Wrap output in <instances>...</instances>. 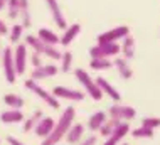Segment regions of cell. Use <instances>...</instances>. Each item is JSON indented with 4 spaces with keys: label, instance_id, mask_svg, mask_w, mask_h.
<instances>
[{
    "label": "cell",
    "instance_id": "obj_16",
    "mask_svg": "<svg viewBox=\"0 0 160 145\" xmlns=\"http://www.w3.org/2000/svg\"><path fill=\"white\" fill-rule=\"evenodd\" d=\"M22 120H24V113L20 110H15V108H10L7 111L0 113V122L2 123H19Z\"/></svg>",
    "mask_w": 160,
    "mask_h": 145
},
{
    "label": "cell",
    "instance_id": "obj_1",
    "mask_svg": "<svg viewBox=\"0 0 160 145\" xmlns=\"http://www.w3.org/2000/svg\"><path fill=\"white\" fill-rule=\"evenodd\" d=\"M74 115H76L74 106H68L66 110H64V113L61 115V118H59V122L54 125L52 132L44 138V142H42L41 145H58L64 137H66L68 130L71 128L72 122H74Z\"/></svg>",
    "mask_w": 160,
    "mask_h": 145
},
{
    "label": "cell",
    "instance_id": "obj_23",
    "mask_svg": "<svg viewBox=\"0 0 160 145\" xmlns=\"http://www.w3.org/2000/svg\"><path fill=\"white\" fill-rule=\"evenodd\" d=\"M123 54L127 59H132L133 56H135V39H133L132 36L125 37V42H123Z\"/></svg>",
    "mask_w": 160,
    "mask_h": 145
},
{
    "label": "cell",
    "instance_id": "obj_14",
    "mask_svg": "<svg viewBox=\"0 0 160 145\" xmlns=\"http://www.w3.org/2000/svg\"><path fill=\"white\" fill-rule=\"evenodd\" d=\"M83 135H84V127L81 123H74V125H71V128L68 130L66 142L72 143V145H78L81 140H83Z\"/></svg>",
    "mask_w": 160,
    "mask_h": 145
},
{
    "label": "cell",
    "instance_id": "obj_9",
    "mask_svg": "<svg viewBox=\"0 0 160 145\" xmlns=\"http://www.w3.org/2000/svg\"><path fill=\"white\" fill-rule=\"evenodd\" d=\"M54 96H59V98H66V100H72V101H83L84 100V93L78 90H69L66 86H56L52 90Z\"/></svg>",
    "mask_w": 160,
    "mask_h": 145
},
{
    "label": "cell",
    "instance_id": "obj_21",
    "mask_svg": "<svg viewBox=\"0 0 160 145\" xmlns=\"http://www.w3.org/2000/svg\"><path fill=\"white\" fill-rule=\"evenodd\" d=\"M115 66L118 68L120 76H122L123 80H130V78L133 76V71H132V68L128 66V61L127 59H116L115 61Z\"/></svg>",
    "mask_w": 160,
    "mask_h": 145
},
{
    "label": "cell",
    "instance_id": "obj_38",
    "mask_svg": "<svg viewBox=\"0 0 160 145\" xmlns=\"http://www.w3.org/2000/svg\"><path fill=\"white\" fill-rule=\"evenodd\" d=\"M7 2H8V0H0V10H2V8H5Z\"/></svg>",
    "mask_w": 160,
    "mask_h": 145
},
{
    "label": "cell",
    "instance_id": "obj_32",
    "mask_svg": "<svg viewBox=\"0 0 160 145\" xmlns=\"http://www.w3.org/2000/svg\"><path fill=\"white\" fill-rule=\"evenodd\" d=\"M142 127H147V128H157L160 127V118L157 117H145L143 120H142Z\"/></svg>",
    "mask_w": 160,
    "mask_h": 145
},
{
    "label": "cell",
    "instance_id": "obj_33",
    "mask_svg": "<svg viewBox=\"0 0 160 145\" xmlns=\"http://www.w3.org/2000/svg\"><path fill=\"white\" fill-rule=\"evenodd\" d=\"M44 56H49L51 59H61V52H59L58 49H56V46H46L44 52H42Z\"/></svg>",
    "mask_w": 160,
    "mask_h": 145
},
{
    "label": "cell",
    "instance_id": "obj_18",
    "mask_svg": "<svg viewBox=\"0 0 160 145\" xmlns=\"http://www.w3.org/2000/svg\"><path fill=\"white\" fill-rule=\"evenodd\" d=\"M79 30H81V25L79 24H72L71 27H68L66 32H64V36H62V39H59L61 44H62V46H69V44L72 42V39L79 34Z\"/></svg>",
    "mask_w": 160,
    "mask_h": 145
},
{
    "label": "cell",
    "instance_id": "obj_11",
    "mask_svg": "<svg viewBox=\"0 0 160 145\" xmlns=\"http://www.w3.org/2000/svg\"><path fill=\"white\" fill-rule=\"evenodd\" d=\"M98 85V88L101 90L103 95H108L110 96V100H113L115 103H120V100H122V95L118 93V91L115 90L113 86L110 85V81H106L105 78H96V81H94Z\"/></svg>",
    "mask_w": 160,
    "mask_h": 145
},
{
    "label": "cell",
    "instance_id": "obj_34",
    "mask_svg": "<svg viewBox=\"0 0 160 145\" xmlns=\"http://www.w3.org/2000/svg\"><path fill=\"white\" fill-rule=\"evenodd\" d=\"M32 64H34V68H39V66L42 64V59H41V54H39V52H34L32 54Z\"/></svg>",
    "mask_w": 160,
    "mask_h": 145
},
{
    "label": "cell",
    "instance_id": "obj_24",
    "mask_svg": "<svg viewBox=\"0 0 160 145\" xmlns=\"http://www.w3.org/2000/svg\"><path fill=\"white\" fill-rule=\"evenodd\" d=\"M120 122L115 120V118H110V120H106L105 123H103L101 127H99V133L103 135V137H110L111 133H113V130L118 127Z\"/></svg>",
    "mask_w": 160,
    "mask_h": 145
},
{
    "label": "cell",
    "instance_id": "obj_4",
    "mask_svg": "<svg viewBox=\"0 0 160 145\" xmlns=\"http://www.w3.org/2000/svg\"><path fill=\"white\" fill-rule=\"evenodd\" d=\"M2 66H3V73H5V80L10 83H15V66H14V51L12 47H5L2 51Z\"/></svg>",
    "mask_w": 160,
    "mask_h": 145
},
{
    "label": "cell",
    "instance_id": "obj_12",
    "mask_svg": "<svg viewBox=\"0 0 160 145\" xmlns=\"http://www.w3.org/2000/svg\"><path fill=\"white\" fill-rule=\"evenodd\" d=\"M130 132V127H128V123H125V122H120L118 123V127H116V128L113 130V133L110 135V137H106L108 140H105V143L103 145H116L120 142V140H122L125 135H127Z\"/></svg>",
    "mask_w": 160,
    "mask_h": 145
},
{
    "label": "cell",
    "instance_id": "obj_25",
    "mask_svg": "<svg viewBox=\"0 0 160 145\" xmlns=\"http://www.w3.org/2000/svg\"><path fill=\"white\" fill-rule=\"evenodd\" d=\"M19 14H22L24 22L20 25L22 27H29L31 25V14H29V0H20V10Z\"/></svg>",
    "mask_w": 160,
    "mask_h": 145
},
{
    "label": "cell",
    "instance_id": "obj_17",
    "mask_svg": "<svg viewBox=\"0 0 160 145\" xmlns=\"http://www.w3.org/2000/svg\"><path fill=\"white\" fill-rule=\"evenodd\" d=\"M105 122H106V113L105 111H96V113H93V115L89 117L88 127H89V130L96 132V130H99V127L105 123Z\"/></svg>",
    "mask_w": 160,
    "mask_h": 145
},
{
    "label": "cell",
    "instance_id": "obj_7",
    "mask_svg": "<svg viewBox=\"0 0 160 145\" xmlns=\"http://www.w3.org/2000/svg\"><path fill=\"white\" fill-rule=\"evenodd\" d=\"M14 66H15V74H24L25 66H27V49L24 44H17L14 51Z\"/></svg>",
    "mask_w": 160,
    "mask_h": 145
},
{
    "label": "cell",
    "instance_id": "obj_5",
    "mask_svg": "<svg viewBox=\"0 0 160 145\" xmlns=\"http://www.w3.org/2000/svg\"><path fill=\"white\" fill-rule=\"evenodd\" d=\"M25 88H27V90H31L32 93H36L39 98H42L47 105H49L51 108H54V110H58V108H59V101H58V100H56L51 93H47V91H46L42 86H39V85H37V81L27 80V81H25Z\"/></svg>",
    "mask_w": 160,
    "mask_h": 145
},
{
    "label": "cell",
    "instance_id": "obj_3",
    "mask_svg": "<svg viewBox=\"0 0 160 145\" xmlns=\"http://www.w3.org/2000/svg\"><path fill=\"white\" fill-rule=\"evenodd\" d=\"M122 51V47L116 42H101L98 46H93L89 49V54H91V59H106L110 56H116Z\"/></svg>",
    "mask_w": 160,
    "mask_h": 145
},
{
    "label": "cell",
    "instance_id": "obj_40",
    "mask_svg": "<svg viewBox=\"0 0 160 145\" xmlns=\"http://www.w3.org/2000/svg\"><path fill=\"white\" fill-rule=\"evenodd\" d=\"M123 145H130V143H123Z\"/></svg>",
    "mask_w": 160,
    "mask_h": 145
},
{
    "label": "cell",
    "instance_id": "obj_6",
    "mask_svg": "<svg viewBox=\"0 0 160 145\" xmlns=\"http://www.w3.org/2000/svg\"><path fill=\"white\" fill-rule=\"evenodd\" d=\"M137 111L133 106H128V105H122V103H115L113 106L110 108V118H115L118 122H127L135 118Z\"/></svg>",
    "mask_w": 160,
    "mask_h": 145
},
{
    "label": "cell",
    "instance_id": "obj_30",
    "mask_svg": "<svg viewBox=\"0 0 160 145\" xmlns=\"http://www.w3.org/2000/svg\"><path fill=\"white\" fill-rule=\"evenodd\" d=\"M61 71L62 73H68L69 71V68H71V63H72V54L69 51H66L64 54L61 56Z\"/></svg>",
    "mask_w": 160,
    "mask_h": 145
},
{
    "label": "cell",
    "instance_id": "obj_36",
    "mask_svg": "<svg viewBox=\"0 0 160 145\" xmlns=\"http://www.w3.org/2000/svg\"><path fill=\"white\" fill-rule=\"evenodd\" d=\"M5 34H8V29H7V25H5V22H2V19H0V36H5Z\"/></svg>",
    "mask_w": 160,
    "mask_h": 145
},
{
    "label": "cell",
    "instance_id": "obj_28",
    "mask_svg": "<svg viewBox=\"0 0 160 145\" xmlns=\"http://www.w3.org/2000/svg\"><path fill=\"white\" fill-rule=\"evenodd\" d=\"M5 7L8 10V17H10V19H15V17L19 15V10H20V0H8Z\"/></svg>",
    "mask_w": 160,
    "mask_h": 145
},
{
    "label": "cell",
    "instance_id": "obj_8",
    "mask_svg": "<svg viewBox=\"0 0 160 145\" xmlns=\"http://www.w3.org/2000/svg\"><path fill=\"white\" fill-rule=\"evenodd\" d=\"M128 32H130V29L127 27V25L115 27V29L108 30V32H105V34H101V36H98V44H101V42H115V41H118V39H122V37H127Z\"/></svg>",
    "mask_w": 160,
    "mask_h": 145
},
{
    "label": "cell",
    "instance_id": "obj_37",
    "mask_svg": "<svg viewBox=\"0 0 160 145\" xmlns=\"http://www.w3.org/2000/svg\"><path fill=\"white\" fill-rule=\"evenodd\" d=\"M7 142H8V145H25L20 140H17L15 137H7Z\"/></svg>",
    "mask_w": 160,
    "mask_h": 145
},
{
    "label": "cell",
    "instance_id": "obj_27",
    "mask_svg": "<svg viewBox=\"0 0 160 145\" xmlns=\"http://www.w3.org/2000/svg\"><path fill=\"white\" fill-rule=\"evenodd\" d=\"M132 135L135 138H152L153 137V130L152 128H147V127H138L132 132Z\"/></svg>",
    "mask_w": 160,
    "mask_h": 145
},
{
    "label": "cell",
    "instance_id": "obj_22",
    "mask_svg": "<svg viewBox=\"0 0 160 145\" xmlns=\"http://www.w3.org/2000/svg\"><path fill=\"white\" fill-rule=\"evenodd\" d=\"M25 42H27L36 52H39V54H42V52H44V49H46V46H49V44L42 42L37 36H27V37H25Z\"/></svg>",
    "mask_w": 160,
    "mask_h": 145
},
{
    "label": "cell",
    "instance_id": "obj_13",
    "mask_svg": "<svg viewBox=\"0 0 160 145\" xmlns=\"http://www.w3.org/2000/svg\"><path fill=\"white\" fill-rule=\"evenodd\" d=\"M54 120L51 117H42L41 120H39V123L36 125V128H34V132H36V135L37 137H42V138H46L47 135L52 132L54 128Z\"/></svg>",
    "mask_w": 160,
    "mask_h": 145
},
{
    "label": "cell",
    "instance_id": "obj_2",
    "mask_svg": "<svg viewBox=\"0 0 160 145\" xmlns=\"http://www.w3.org/2000/svg\"><path fill=\"white\" fill-rule=\"evenodd\" d=\"M76 78H78V81L81 83V85L84 86V90H86V93H88L91 98L94 100V101H99V100L103 98V93H101V90L98 88V85L91 80V76H89L88 73L84 71V69H81V68H78L76 69Z\"/></svg>",
    "mask_w": 160,
    "mask_h": 145
},
{
    "label": "cell",
    "instance_id": "obj_19",
    "mask_svg": "<svg viewBox=\"0 0 160 145\" xmlns=\"http://www.w3.org/2000/svg\"><path fill=\"white\" fill-rule=\"evenodd\" d=\"M37 37L41 39L42 42L49 44V46H54V44H58V42H59V37L56 36V32H52L51 29H39Z\"/></svg>",
    "mask_w": 160,
    "mask_h": 145
},
{
    "label": "cell",
    "instance_id": "obj_35",
    "mask_svg": "<svg viewBox=\"0 0 160 145\" xmlns=\"http://www.w3.org/2000/svg\"><path fill=\"white\" fill-rule=\"evenodd\" d=\"M78 145H96V138H94V137H88L86 140H81Z\"/></svg>",
    "mask_w": 160,
    "mask_h": 145
},
{
    "label": "cell",
    "instance_id": "obj_26",
    "mask_svg": "<svg viewBox=\"0 0 160 145\" xmlns=\"http://www.w3.org/2000/svg\"><path fill=\"white\" fill-rule=\"evenodd\" d=\"M41 118H42V111H39V110H37V111H34V115L29 118V120H25V123H24V132H25V133L36 128V125L39 123Z\"/></svg>",
    "mask_w": 160,
    "mask_h": 145
},
{
    "label": "cell",
    "instance_id": "obj_15",
    "mask_svg": "<svg viewBox=\"0 0 160 145\" xmlns=\"http://www.w3.org/2000/svg\"><path fill=\"white\" fill-rule=\"evenodd\" d=\"M47 5H49L51 12H52V17H54V22L59 29H66V19H64V14L59 7L58 0H47Z\"/></svg>",
    "mask_w": 160,
    "mask_h": 145
},
{
    "label": "cell",
    "instance_id": "obj_20",
    "mask_svg": "<svg viewBox=\"0 0 160 145\" xmlns=\"http://www.w3.org/2000/svg\"><path fill=\"white\" fill-rule=\"evenodd\" d=\"M3 103L7 105V106H10V108H15V110H20L24 106V100H22V96H19V95H15V93H8L3 96Z\"/></svg>",
    "mask_w": 160,
    "mask_h": 145
},
{
    "label": "cell",
    "instance_id": "obj_31",
    "mask_svg": "<svg viewBox=\"0 0 160 145\" xmlns=\"http://www.w3.org/2000/svg\"><path fill=\"white\" fill-rule=\"evenodd\" d=\"M22 25L20 24H17V25H14L12 27V30H10V42L12 44H19V41H20V36H22Z\"/></svg>",
    "mask_w": 160,
    "mask_h": 145
},
{
    "label": "cell",
    "instance_id": "obj_29",
    "mask_svg": "<svg viewBox=\"0 0 160 145\" xmlns=\"http://www.w3.org/2000/svg\"><path fill=\"white\" fill-rule=\"evenodd\" d=\"M89 66L93 69H96V71H103V69H110L111 63H110V59H91Z\"/></svg>",
    "mask_w": 160,
    "mask_h": 145
},
{
    "label": "cell",
    "instance_id": "obj_10",
    "mask_svg": "<svg viewBox=\"0 0 160 145\" xmlns=\"http://www.w3.org/2000/svg\"><path fill=\"white\" fill-rule=\"evenodd\" d=\"M58 71H59V69H58V66H56V64H41L39 68L34 69L31 80H34V81L46 80V78L56 76V74H58Z\"/></svg>",
    "mask_w": 160,
    "mask_h": 145
},
{
    "label": "cell",
    "instance_id": "obj_39",
    "mask_svg": "<svg viewBox=\"0 0 160 145\" xmlns=\"http://www.w3.org/2000/svg\"><path fill=\"white\" fill-rule=\"evenodd\" d=\"M0 54H2V46H0Z\"/></svg>",
    "mask_w": 160,
    "mask_h": 145
}]
</instances>
